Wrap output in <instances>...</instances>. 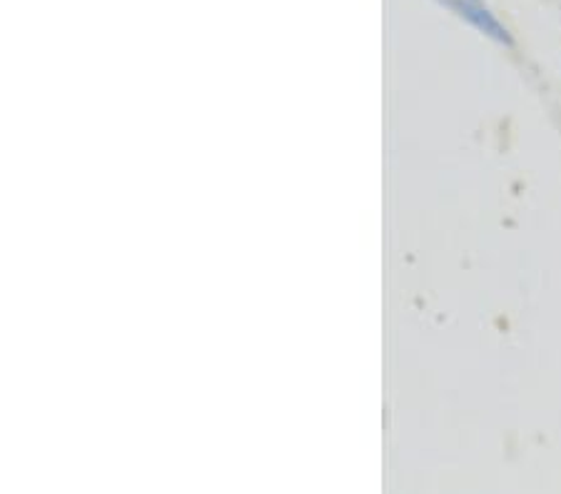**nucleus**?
I'll return each mask as SVG.
<instances>
[{
	"instance_id": "f257e3e1",
	"label": "nucleus",
	"mask_w": 561,
	"mask_h": 494,
	"mask_svg": "<svg viewBox=\"0 0 561 494\" xmlns=\"http://www.w3.org/2000/svg\"><path fill=\"white\" fill-rule=\"evenodd\" d=\"M439 3L472 25L477 33H482L484 38L500 45H512V35L506 31V25L496 18V13H492V8L484 0H439Z\"/></svg>"
}]
</instances>
